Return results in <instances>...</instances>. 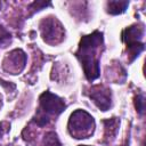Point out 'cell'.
<instances>
[{
    "instance_id": "cell-9",
    "label": "cell",
    "mask_w": 146,
    "mask_h": 146,
    "mask_svg": "<svg viewBox=\"0 0 146 146\" xmlns=\"http://www.w3.org/2000/svg\"><path fill=\"white\" fill-rule=\"evenodd\" d=\"M42 145L43 146H62L57 135L54 131H49L44 135L43 140H42Z\"/></svg>"
},
{
    "instance_id": "cell-10",
    "label": "cell",
    "mask_w": 146,
    "mask_h": 146,
    "mask_svg": "<svg viewBox=\"0 0 146 146\" xmlns=\"http://www.w3.org/2000/svg\"><path fill=\"white\" fill-rule=\"evenodd\" d=\"M135 107L139 114H144L145 112V97L143 94H139L135 97Z\"/></svg>"
},
{
    "instance_id": "cell-5",
    "label": "cell",
    "mask_w": 146,
    "mask_h": 146,
    "mask_svg": "<svg viewBox=\"0 0 146 146\" xmlns=\"http://www.w3.org/2000/svg\"><path fill=\"white\" fill-rule=\"evenodd\" d=\"M42 39L49 44H56L64 38V29L56 17H47L40 22Z\"/></svg>"
},
{
    "instance_id": "cell-11",
    "label": "cell",
    "mask_w": 146,
    "mask_h": 146,
    "mask_svg": "<svg viewBox=\"0 0 146 146\" xmlns=\"http://www.w3.org/2000/svg\"><path fill=\"white\" fill-rule=\"evenodd\" d=\"M3 135V128H2V124L0 123V137Z\"/></svg>"
},
{
    "instance_id": "cell-8",
    "label": "cell",
    "mask_w": 146,
    "mask_h": 146,
    "mask_svg": "<svg viewBox=\"0 0 146 146\" xmlns=\"http://www.w3.org/2000/svg\"><path fill=\"white\" fill-rule=\"evenodd\" d=\"M128 5H129L128 1H117V0L107 1L106 10L111 15H119V14H122V13L125 11Z\"/></svg>"
},
{
    "instance_id": "cell-7",
    "label": "cell",
    "mask_w": 146,
    "mask_h": 146,
    "mask_svg": "<svg viewBox=\"0 0 146 146\" xmlns=\"http://www.w3.org/2000/svg\"><path fill=\"white\" fill-rule=\"evenodd\" d=\"M25 64H26L25 52L21 49H15L6 56L2 66L7 72L11 74H17L25 67Z\"/></svg>"
},
{
    "instance_id": "cell-1",
    "label": "cell",
    "mask_w": 146,
    "mask_h": 146,
    "mask_svg": "<svg viewBox=\"0 0 146 146\" xmlns=\"http://www.w3.org/2000/svg\"><path fill=\"white\" fill-rule=\"evenodd\" d=\"M102 47L103 33L99 31H95L89 35H84L80 40L79 49L75 55L83 67L86 78L89 81L96 80L100 74L99 57Z\"/></svg>"
},
{
    "instance_id": "cell-3",
    "label": "cell",
    "mask_w": 146,
    "mask_h": 146,
    "mask_svg": "<svg viewBox=\"0 0 146 146\" xmlns=\"http://www.w3.org/2000/svg\"><path fill=\"white\" fill-rule=\"evenodd\" d=\"M95 130L94 117L83 110L74 111L68 120V131L76 139L88 138Z\"/></svg>"
},
{
    "instance_id": "cell-6",
    "label": "cell",
    "mask_w": 146,
    "mask_h": 146,
    "mask_svg": "<svg viewBox=\"0 0 146 146\" xmlns=\"http://www.w3.org/2000/svg\"><path fill=\"white\" fill-rule=\"evenodd\" d=\"M88 96L95 103V105L102 110L107 111L112 105V92L104 86H94L90 88Z\"/></svg>"
},
{
    "instance_id": "cell-12",
    "label": "cell",
    "mask_w": 146,
    "mask_h": 146,
    "mask_svg": "<svg viewBox=\"0 0 146 146\" xmlns=\"http://www.w3.org/2000/svg\"><path fill=\"white\" fill-rule=\"evenodd\" d=\"M79 146H88V145H79Z\"/></svg>"
},
{
    "instance_id": "cell-2",
    "label": "cell",
    "mask_w": 146,
    "mask_h": 146,
    "mask_svg": "<svg viewBox=\"0 0 146 146\" xmlns=\"http://www.w3.org/2000/svg\"><path fill=\"white\" fill-rule=\"evenodd\" d=\"M40 107L33 119V121L39 127H44L49 123L52 117L58 116L65 110V103L57 95L51 94L50 91H44L40 98Z\"/></svg>"
},
{
    "instance_id": "cell-4",
    "label": "cell",
    "mask_w": 146,
    "mask_h": 146,
    "mask_svg": "<svg viewBox=\"0 0 146 146\" xmlns=\"http://www.w3.org/2000/svg\"><path fill=\"white\" fill-rule=\"evenodd\" d=\"M144 25L143 24H133L122 32V40L125 43L127 52L129 57V62H133L139 54L144 50V42L141 41L144 36Z\"/></svg>"
},
{
    "instance_id": "cell-13",
    "label": "cell",
    "mask_w": 146,
    "mask_h": 146,
    "mask_svg": "<svg viewBox=\"0 0 146 146\" xmlns=\"http://www.w3.org/2000/svg\"><path fill=\"white\" fill-rule=\"evenodd\" d=\"M0 105H1V103H0Z\"/></svg>"
}]
</instances>
